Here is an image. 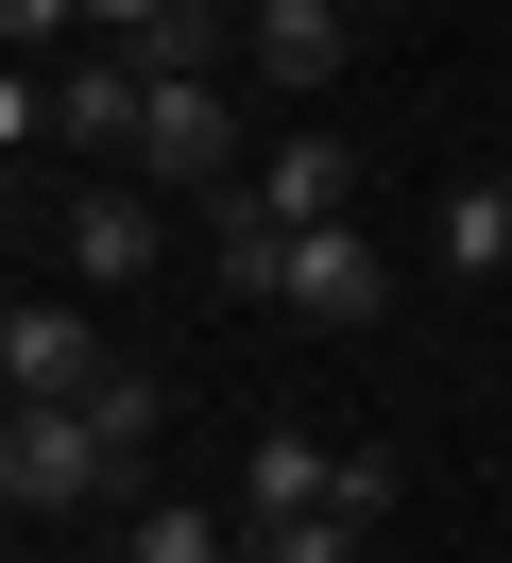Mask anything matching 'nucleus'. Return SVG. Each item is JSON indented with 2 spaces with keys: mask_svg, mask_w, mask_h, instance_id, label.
<instances>
[{
  "mask_svg": "<svg viewBox=\"0 0 512 563\" xmlns=\"http://www.w3.org/2000/svg\"><path fill=\"white\" fill-rule=\"evenodd\" d=\"M137 172H154V188H188V206H222V188L257 172V137H239V86H222V69H154Z\"/></svg>",
  "mask_w": 512,
  "mask_h": 563,
  "instance_id": "1",
  "label": "nucleus"
},
{
  "mask_svg": "<svg viewBox=\"0 0 512 563\" xmlns=\"http://www.w3.org/2000/svg\"><path fill=\"white\" fill-rule=\"evenodd\" d=\"M0 393H18V410H86L102 393V324L68 308V290H18V308H0Z\"/></svg>",
  "mask_w": 512,
  "mask_h": 563,
  "instance_id": "2",
  "label": "nucleus"
},
{
  "mask_svg": "<svg viewBox=\"0 0 512 563\" xmlns=\"http://www.w3.org/2000/svg\"><path fill=\"white\" fill-rule=\"evenodd\" d=\"M0 495H18V512H86V495H120V444H102L86 410H18L0 427Z\"/></svg>",
  "mask_w": 512,
  "mask_h": 563,
  "instance_id": "3",
  "label": "nucleus"
},
{
  "mask_svg": "<svg viewBox=\"0 0 512 563\" xmlns=\"http://www.w3.org/2000/svg\"><path fill=\"white\" fill-rule=\"evenodd\" d=\"M273 308H307V324H375V308H393V256H375V222H307V240L273 256Z\"/></svg>",
  "mask_w": 512,
  "mask_h": 563,
  "instance_id": "4",
  "label": "nucleus"
},
{
  "mask_svg": "<svg viewBox=\"0 0 512 563\" xmlns=\"http://www.w3.org/2000/svg\"><path fill=\"white\" fill-rule=\"evenodd\" d=\"M239 206H257V222H291V240H307V222H359V154H341L325 120H291V137H257Z\"/></svg>",
  "mask_w": 512,
  "mask_h": 563,
  "instance_id": "5",
  "label": "nucleus"
},
{
  "mask_svg": "<svg viewBox=\"0 0 512 563\" xmlns=\"http://www.w3.org/2000/svg\"><path fill=\"white\" fill-rule=\"evenodd\" d=\"M341 52H359V18H341V0H257V18H239V69H257L273 103H325Z\"/></svg>",
  "mask_w": 512,
  "mask_h": 563,
  "instance_id": "6",
  "label": "nucleus"
},
{
  "mask_svg": "<svg viewBox=\"0 0 512 563\" xmlns=\"http://www.w3.org/2000/svg\"><path fill=\"white\" fill-rule=\"evenodd\" d=\"M68 274L86 290H154L171 274V206L154 188H68Z\"/></svg>",
  "mask_w": 512,
  "mask_h": 563,
  "instance_id": "7",
  "label": "nucleus"
},
{
  "mask_svg": "<svg viewBox=\"0 0 512 563\" xmlns=\"http://www.w3.org/2000/svg\"><path fill=\"white\" fill-rule=\"evenodd\" d=\"M325 495H341V444H325V427H257V461H239V547L291 529V512H325Z\"/></svg>",
  "mask_w": 512,
  "mask_h": 563,
  "instance_id": "8",
  "label": "nucleus"
},
{
  "mask_svg": "<svg viewBox=\"0 0 512 563\" xmlns=\"http://www.w3.org/2000/svg\"><path fill=\"white\" fill-rule=\"evenodd\" d=\"M137 120H154V69H137V52L52 69V137H68V154H137Z\"/></svg>",
  "mask_w": 512,
  "mask_h": 563,
  "instance_id": "9",
  "label": "nucleus"
},
{
  "mask_svg": "<svg viewBox=\"0 0 512 563\" xmlns=\"http://www.w3.org/2000/svg\"><path fill=\"white\" fill-rule=\"evenodd\" d=\"M444 274H512V188H495V172L444 188Z\"/></svg>",
  "mask_w": 512,
  "mask_h": 563,
  "instance_id": "10",
  "label": "nucleus"
},
{
  "mask_svg": "<svg viewBox=\"0 0 512 563\" xmlns=\"http://www.w3.org/2000/svg\"><path fill=\"white\" fill-rule=\"evenodd\" d=\"M154 410H171V393L137 376V358H102V393H86V427H102V444H120V495H137V461H154Z\"/></svg>",
  "mask_w": 512,
  "mask_h": 563,
  "instance_id": "11",
  "label": "nucleus"
},
{
  "mask_svg": "<svg viewBox=\"0 0 512 563\" xmlns=\"http://www.w3.org/2000/svg\"><path fill=\"white\" fill-rule=\"evenodd\" d=\"M120 563H239V529L171 495V512H137V529H120Z\"/></svg>",
  "mask_w": 512,
  "mask_h": 563,
  "instance_id": "12",
  "label": "nucleus"
},
{
  "mask_svg": "<svg viewBox=\"0 0 512 563\" xmlns=\"http://www.w3.org/2000/svg\"><path fill=\"white\" fill-rule=\"evenodd\" d=\"M257 563H359V529H341V512H291V529H257Z\"/></svg>",
  "mask_w": 512,
  "mask_h": 563,
  "instance_id": "13",
  "label": "nucleus"
},
{
  "mask_svg": "<svg viewBox=\"0 0 512 563\" xmlns=\"http://www.w3.org/2000/svg\"><path fill=\"white\" fill-rule=\"evenodd\" d=\"M68 18H86V0H0V35H18V69H34V52L68 35Z\"/></svg>",
  "mask_w": 512,
  "mask_h": 563,
  "instance_id": "14",
  "label": "nucleus"
},
{
  "mask_svg": "<svg viewBox=\"0 0 512 563\" xmlns=\"http://www.w3.org/2000/svg\"><path fill=\"white\" fill-rule=\"evenodd\" d=\"M154 18H171V0H86V35H102V52H154Z\"/></svg>",
  "mask_w": 512,
  "mask_h": 563,
  "instance_id": "15",
  "label": "nucleus"
},
{
  "mask_svg": "<svg viewBox=\"0 0 512 563\" xmlns=\"http://www.w3.org/2000/svg\"><path fill=\"white\" fill-rule=\"evenodd\" d=\"M239 563H257V547H239Z\"/></svg>",
  "mask_w": 512,
  "mask_h": 563,
  "instance_id": "16",
  "label": "nucleus"
}]
</instances>
